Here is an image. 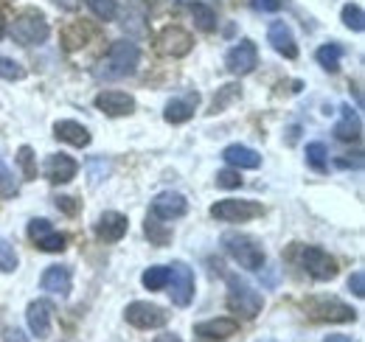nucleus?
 Wrapping results in <instances>:
<instances>
[{
	"instance_id": "nucleus-10",
	"label": "nucleus",
	"mask_w": 365,
	"mask_h": 342,
	"mask_svg": "<svg viewBox=\"0 0 365 342\" xmlns=\"http://www.w3.org/2000/svg\"><path fill=\"white\" fill-rule=\"evenodd\" d=\"M256 65H259V51H256L253 40H239L225 56V68L233 76H247Z\"/></svg>"
},
{
	"instance_id": "nucleus-25",
	"label": "nucleus",
	"mask_w": 365,
	"mask_h": 342,
	"mask_svg": "<svg viewBox=\"0 0 365 342\" xmlns=\"http://www.w3.org/2000/svg\"><path fill=\"white\" fill-rule=\"evenodd\" d=\"M143 233H146V239H149L155 247H166V244H172V227L163 224V222L155 219V216H146V222H143Z\"/></svg>"
},
{
	"instance_id": "nucleus-8",
	"label": "nucleus",
	"mask_w": 365,
	"mask_h": 342,
	"mask_svg": "<svg viewBox=\"0 0 365 342\" xmlns=\"http://www.w3.org/2000/svg\"><path fill=\"white\" fill-rule=\"evenodd\" d=\"M301 266L315 281H331V278H337V261L329 256L323 247H315V244H307L301 250Z\"/></svg>"
},
{
	"instance_id": "nucleus-32",
	"label": "nucleus",
	"mask_w": 365,
	"mask_h": 342,
	"mask_svg": "<svg viewBox=\"0 0 365 342\" xmlns=\"http://www.w3.org/2000/svg\"><path fill=\"white\" fill-rule=\"evenodd\" d=\"M17 163H20L26 180H37V157H34V149L31 146H20L17 149Z\"/></svg>"
},
{
	"instance_id": "nucleus-35",
	"label": "nucleus",
	"mask_w": 365,
	"mask_h": 342,
	"mask_svg": "<svg viewBox=\"0 0 365 342\" xmlns=\"http://www.w3.org/2000/svg\"><path fill=\"white\" fill-rule=\"evenodd\" d=\"M88 6H91V11L98 17V20H104V23H110L113 17H115V0H88Z\"/></svg>"
},
{
	"instance_id": "nucleus-11",
	"label": "nucleus",
	"mask_w": 365,
	"mask_h": 342,
	"mask_svg": "<svg viewBox=\"0 0 365 342\" xmlns=\"http://www.w3.org/2000/svg\"><path fill=\"white\" fill-rule=\"evenodd\" d=\"M96 110H101L110 118L133 115L135 113V98L130 93H121V90H104V93L96 95Z\"/></svg>"
},
{
	"instance_id": "nucleus-34",
	"label": "nucleus",
	"mask_w": 365,
	"mask_h": 342,
	"mask_svg": "<svg viewBox=\"0 0 365 342\" xmlns=\"http://www.w3.org/2000/svg\"><path fill=\"white\" fill-rule=\"evenodd\" d=\"M326 157H329V152H326V146L320 140L307 146V163L315 171H326Z\"/></svg>"
},
{
	"instance_id": "nucleus-40",
	"label": "nucleus",
	"mask_w": 365,
	"mask_h": 342,
	"mask_svg": "<svg viewBox=\"0 0 365 342\" xmlns=\"http://www.w3.org/2000/svg\"><path fill=\"white\" fill-rule=\"evenodd\" d=\"M53 202H56V208H59V211H62L65 216H76V214H79V202H76L73 197H56Z\"/></svg>"
},
{
	"instance_id": "nucleus-12",
	"label": "nucleus",
	"mask_w": 365,
	"mask_h": 342,
	"mask_svg": "<svg viewBox=\"0 0 365 342\" xmlns=\"http://www.w3.org/2000/svg\"><path fill=\"white\" fill-rule=\"evenodd\" d=\"M158 48L166 53V56H175V59H180L185 56L191 48H194V37L180 28V26H166L160 34H158Z\"/></svg>"
},
{
	"instance_id": "nucleus-19",
	"label": "nucleus",
	"mask_w": 365,
	"mask_h": 342,
	"mask_svg": "<svg viewBox=\"0 0 365 342\" xmlns=\"http://www.w3.org/2000/svg\"><path fill=\"white\" fill-rule=\"evenodd\" d=\"M239 331V323L233 317H217V320H205L194 326V334L211 342H225Z\"/></svg>"
},
{
	"instance_id": "nucleus-14",
	"label": "nucleus",
	"mask_w": 365,
	"mask_h": 342,
	"mask_svg": "<svg viewBox=\"0 0 365 342\" xmlns=\"http://www.w3.org/2000/svg\"><path fill=\"white\" fill-rule=\"evenodd\" d=\"M40 286H43L46 292H51V295L68 298V295H71V286H73V272H71V266H65V264L48 266L46 272H43V278H40Z\"/></svg>"
},
{
	"instance_id": "nucleus-38",
	"label": "nucleus",
	"mask_w": 365,
	"mask_h": 342,
	"mask_svg": "<svg viewBox=\"0 0 365 342\" xmlns=\"http://www.w3.org/2000/svg\"><path fill=\"white\" fill-rule=\"evenodd\" d=\"M217 185H220V188H239V185H242L239 169H222L217 174Z\"/></svg>"
},
{
	"instance_id": "nucleus-28",
	"label": "nucleus",
	"mask_w": 365,
	"mask_h": 342,
	"mask_svg": "<svg viewBox=\"0 0 365 342\" xmlns=\"http://www.w3.org/2000/svg\"><path fill=\"white\" fill-rule=\"evenodd\" d=\"M242 98V87L239 85H225L217 90V95H214V101H211V107H208V113L211 115H217V113H222L225 107H230L233 101H239Z\"/></svg>"
},
{
	"instance_id": "nucleus-16",
	"label": "nucleus",
	"mask_w": 365,
	"mask_h": 342,
	"mask_svg": "<svg viewBox=\"0 0 365 342\" xmlns=\"http://www.w3.org/2000/svg\"><path fill=\"white\" fill-rule=\"evenodd\" d=\"M127 227H130V222H127V216L118 214V211H104V214L98 216V222H96V236L101 239V242H121L124 236H127Z\"/></svg>"
},
{
	"instance_id": "nucleus-27",
	"label": "nucleus",
	"mask_w": 365,
	"mask_h": 342,
	"mask_svg": "<svg viewBox=\"0 0 365 342\" xmlns=\"http://www.w3.org/2000/svg\"><path fill=\"white\" fill-rule=\"evenodd\" d=\"M315 59L320 62V68H326L329 73H337L340 71V59H343V45L340 43H326L318 48Z\"/></svg>"
},
{
	"instance_id": "nucleus-46",
	"label": "nucleus",
	"mask_w": 365,
	"mask_h": 342,
	"mask_svg": "<svg viewBox=\"0 0 365 342\" xmlns=\"http://www.w3.org/2000/svg\"><path fill=\"white\" fill-rule=\"evenodd\" d=\"M51 3H53V6H59L62 11H76L82 0H51Z\"/></svg>"
},
{
	"instance_id": "nucleus-29",
	"label": "nucleus",
	"mask_w": 365,
	"mask_h": 342,
	"mask_svg": "<svg viewBox=\"0 0 365 342\" xmlns=\"http://www.w3.org/2000/svg\"><path fill=\"white\" fill-rule=\"evenodd\" d=\"M143 286L149 289V292H158V289H166L169 286V266H149L146 272H143Z\"/></svg>"
},
{
	"instance_id": "nucleus-41",
	"label": "nucleus",
	"mask_w": 365,
	"mask_h": 342,
	"mask_svg": "<svg viewBox=\"0 0 365 342\" xmlns=\"http://www.w3.org/2000/svg\"><path fill=\"white\" fill-rule=\"evenodd\" d=\"M349 289H351V295L365 298V272H363V269H357V272L349 278Z\"/></svg>"
},
{
	"instance_id": "nucleus-3",
	"label": "nucleus",
	"mask_w": 365,
	"mask_h": 342,
	"mask_svg": "<svg viewBox=\"0 0 365 342\" xmlns=\"http://www.w3.org/2000/svg\"><path fill=\"white\" fill-rule=\"evenodd\" d=\"M222 247H225V253H228L242 269H262L264 266V250H262V244L253 239V236H247V233H225L222 236Z\"/></svg>"
},
{
	"instance_id": "nucleus-48",
	"label": "nucleus",
	"mask_w": 365,
	"mask_h": 342,
	"mask_svg": "<svg viewBox=\"0 0 365 342\" xmlns=\"http://www.w3.org/2000/svg\"><path fill=\"white\" fill-rule=\"evenodd\" d=\"M155 342H182L178 334H160V337H155Z\"/></svg>"
},
{
	"instance_id": "nucleus-43",
	"label": "nucleus",
	"mask_w": 365,
	"mask_h": 342,
	"mask_svg": "<svg viewBox=\"0 0 365 342\" xmlns=\"http://www.w3.org/2000/svg\"><path fill=\"white\" fill-rule=\"evenodd\" d=\"M140 23H143V17H140L138 11H133V14H124V23H121V26H124L127 31H133V34H143V26H140Z\"/></svg>"
},
{
	"instance_id": "nucleus-30",
	"label": "nucleus",
	"mask_w": 365,
	"mask_h": 342,
	"mask_svg": "<svg viewBox=\"0 0 365 342\" xmlns=\"http://www.w3.org/2000/svg\"><path fill=\"white\" fill-rule=\"evenodd\" d=\"M340 20H343V26H346V28H351V31L363 34L365 14H363V9H360L357 3H346V6H343V11H340Z\"/></svg>"
},
{
	"instance_id": "nucleus-23",
	"label": "nucleus",
	"mask_w": 365,
	"mask_h": 342,
	"mask_svg": "<svg viewBox=\"0 0 365 342\" xmlns=\"http://www.w3.org/2000/svg\"><path fill=\"white\" fill-rule=\"evenodd\" d=\"M91 37H93L91 26H88L85 20H73V23H68V26L62 28V45H65V51H79V48H85Z\"/></svg>"
},
{
	"instance_id": "nucleus-24",
	"label": "nucleus",
	"mask_w": 365,
	"mask_h": 342,
	"mask_svg": "<svg viewBox=\"0 0 365 342\" xmlns=\"http://www.w3.org/2000/svg\"><path fill=\"white\" fill-rule=\"evenodd\" d=\"M334 135H337V140H360L363 121L351 107H343V121L334 127Z\"/></svg>"
},
{
	"instance_id": "nucleus-9",
	"label": "nucleus",
	"mask_w": 365,
	"mask_h": 342,
	"mask_svg": "<svg viewBox=\"0 0 365 342\" xmlns=\"http://www.w3.org/2000/svg\"><path fill=\"white\" fill-rule=\"evenodd\" d=\"M169 284H172V292H169L172 303L185 309L194 300V272H191V266L182 264V261H175L169 266Z\"/></svg>"
},
{
	"instance_id": "nucleus-20",
	"label": "nucleus",
	"mask_w": 365,
	"mask_h": 342,
	"mask_svg": "<svg viewBox=\"0 0 365 342\" xmlns=\"http://www.w3.org/2000/svg\"><path fill=\"white\" fill-rule=\"evenodd\" d=\"M197 104H200V95H197V93L172 98V101L166 104V110H163L166 124H185V121H191L194 113H197Z\"/></svg>"
},
{
	"instance_id": "nucleus-22",
	"label": "nucleus",
	"mask_w": 365,
	"mask_h": 342,
	"mask_svg": "<svg viewBox=\"0 0 365 342\" xmlns=\"http://www.w3.org/2000/svg\"><path fill=\"white\" fill-rule=\"evenodd\" d=\"M53 135H56L59 140L76 146V149L91 146V132L82 127V124H76V121H56V124H53Z\"/></svg>"
},
{
	"instance_id": "nucleus-44",
	"label": "nucleus",
	"mask_w": 365,
	"mask_h": 342,
	"mask_svg": "<svg viewBox=\"0 0 365 342\" xmlns=\"http://www.w3.org/2000/svg\"><path fill=\"white\" fill-rule=\"evenodd\" d=\"M250 6L256 11H278V9H284V0H250Z\"/></svg>"
},
{
	"instance_id": "nucleus-6",
	"label": "nucleus",
	"mask_w": 365,
	"mask_h": 342,
	"mask_svg": "<svg viewBox=\"0 0 365 342\" xmlns=\"http://www.w3.org/2000/svg\"><path fill=\"white\" fill-rule=\"evenodd\" d=\"M124 317H127L130 326L143 328V331H149V328H163V326L169 323L166 309H160L158 303H149V300H135V303H130V306L124 309Z\"/></svg>"
},
{
	"instance_id": "nucleus-49",
	"label": "nucleus",
	"mask_w": 365,
	"mask_h": 342,
	"mask_svg": "<svg viewBox=\"0 0 365 342\" xmlns=\"http://www.w3.org/2000/svg\"><path fill=\"white\" fill-rule=\"evenodd\" d=\"M295 140H298V127H292V129H289V146H292Z\"/></svg>"
},
{
	"instance_id": "nucleus-13",
	"label": "nucleus",
	"mask_w": 365,
	"mask_h": 342,
	"mask_svg": "<svg viewBox=\"0 0 365 342\" xmlns=\"http://www.w3.org/2000/svg\"><path fill=\"white\" fill-rule=\"evenodd\" d=\"M185 214H188V200L178 191H163L152 200V216L160 222H172V219H180Z\"/></svg>"
},
{
	"instance_id": "nucleus-1",
	"label": "nucleus",
	"mask_w": 365,
	"mask_h": 342,
	"mask_svg": "<svg viewBox=\"0 0 365 342\" xmlns=\"http://www.w3.org/2000/svg\"><path fill=\"white\" fill-rule=\"evenodd\" d=\"M138 62H140V48L130 40H115L110 45L107 56L98 59V65L93 68V76L98 82H118L135 73Z\"/></svg>"
},
{
	"instance_id": "nucleus-50",
	"label": "nucleus",
	"mask_w": 365,
	"mask_h": 342,
	"mask_svg": "<svg viewBox=\"0 0 365 342\" xmlns=\"http://www.w3.org/2000/svg\"><path fill=\"white\" fill-rule=\"evenodd\" d=\"M3 34H6V17H3V11H0V40H3Z\"/></svg>"
},
{
	"instance_id": "nucleus-36",
	"label": "nucleus",
	"mask_w": 365,
	"mask_h": 342,
	"mask_svg": "<svg viewBox=\"0 0 365 342\" xmlns=\"http://www.w3.org/2000/svg\"><path fill=\"white\" fill-rule=\"evenodd\" d=\"M107 174H110V163H107L104 157H91V160H88V177H91V185H98Z\"/></svg>"
},
{
	"instance_id": "nucleus-26",
	"label": "nucleus",
	"mask_w": 365,
	"mask_h": 342,
	"mask_svg": "<svg viewBox=\"0 0 365 342\" xmlns=\"http://www.w3.org/2000/svg\"><path fill=\"white\" fill-rule=\"evenodd\" d=\"M188 11H191L194 26H197L200 31H214V28H217V11H214L208 3L194 0V3H188Z\"/></svg>"
},
{
	"instance_id": "nucleus-18",
	"label": "nucleus",
	"mask_w": 365,
	"mask_h": 342,
	"mask_svg": "<svg viewBox=\"0 0 365 342\" xmlns=\"http://www.w3.org/2000/svg\"><path fill=\"white\" fill-rule=\"evenodd\" d=\"M46 180L48 182H53V185H62V182H71L73 177H76V171H79V163L71 157V155H48L46 160Z\"/></svg>"
},
{
	"instance_id": "nucleus-37",
	"label": "nucleus",
	"mask_w": 365,
	"mask_h": 342,
	"mask_svg": "<svg viewBox=\"0 0 365 342\" xmlns=\"http://www.w3.org/2000/svg\"><path fill=\"white\" fill-rule=\"evenodd\" d=\"M14 269H17V253L6 239H0V272H14Z\"/></svg>"
},
{
	"instance_id": "nucleus-51",
	"label": "nucleus",
	"mask_w": 365,
	"mask_h": 342,
	"mask_svg": "<svg viewBox=\"0 0 365 342\" xmlns=\"http://www.w3.org/2000/svg\"><path fill=\"white\" fill-rule=\"evenodd\" d=\"M0 166H3V163H0Z\"/></svg>"
},
{
	"instance_id": "nucleus-15",
	"label": "nucleus",
	"mask_w": 365,
	"mask_h": 342,
	"mask_svg": "<svg viewBox=\"0 0 365 342\" xmlns=\"http://www.w3.org/2000/svg\"><path fill=\"white\" fill-rule=\"evenodd\" d=\"M51 317H53V306L48 300H31L26 309V323L31 328V334L37 340H46L51 334Z\"/></svg>"
},
{
	"instance_id": "nucleus-7",
	"label": "nucleus",
	"mask_w": 365,
	"mask_h": 342,
	"mask_svg": "<svg viewBox=\"0 0 365 342\" xmlns=\"http://www.w3.org/2000/svg\"><path fill=\"white\" fill-rule=\"evenodd\" d=\"M262 214H264L262 202H253V200H222L211 205V216L220 222H250Z\"/></svg>"
},
{
	"instance_id": "nucleus-17",
	"label": "nucleus",
	"mask_w": 365,
	"mask_h": 342,
	"mask_svg": "<svg viewBox=\"0 0 365 342\" xmlns=\"http://www.w3.org/2000/svg\"><path fill=\"white\" fill-rule=\"evenodd\" d=\"M267 40H270L275 53H281L284 59H298V43H295V37H292V28H289L284 20L270 23Z\"/></svg>"
},
{
	"instance_id": "nucleus-42",
	"label": "nucleus",
	"mask_w": 365,
	"mask_h": 342,
	"mask_svg": "<svg viewBox=\"0 0 365 342\" xmlns=\"http://www.w3.org/2000/svg\"><path fill=\"white\" fill-rule=\"evenodd\" d=\"M337 166H340V169H363V155H360V152L343 155V157H337Z\"/></svg>"
},
{
	"instance_id": "nucleus-33",
	"label": "nucleus",
	"mask_w": 365,
	"mask_h": 342,
	"mask_svg": "<svg viewBox=\"0 0 365 342\" xmlns=\"http://www.w3.org/2000/svg\"><path fill=\"white\" fill-rule=\"evenodd\" d=\"M0 79L6 82H23L26 79V68L9 56H0Z\"/></svg>"
},
{
	"instance_id": "nucleus-5",
	"label": "nucleus",
	"mask_w": 365,
	"mask_h": 342,
	"mask_svg": "<svg viewBox=\"0 0 365 342\" xmlns=\"http://www.w3.org/2000/svg\"><path fill=\"white\" fill-rule=\"evenodd\" d=\"M304 311H307V317H312L315 323H354V320H357V311L337 298L304 300Z\"/></svg>"
},
{
	"instance_id": "nucleus-21",
	"label": "nucleus",
	"mask_w": 365,
	"mask_h": 342,
	"mask_svg": "<svg viewBox=\"0 0 365 342\" xmlns=\"http://www.w3.org/2000/svg\"><path fill=\"white\" fill-rule=\"evenodd\" d=\"M222 160L228 163L230 169H259L262 166V155L250 146H242V143H233L222 152Z\"/></svg>"
},
{
	"instance_id": "nucleus-39",
	"label": "nucleus",
	"mask_w": 365,
	"mask_h": 342,
	"mask_svg": "<svg viewBox=\"0 0 365 342\" xmlns=\"http://www.w3.org/2000/svg\"><path fill=\"white\" fill-rule=\"evenodd\" d=\"M0 194L3 197H14L17 194V182H14L11 171L6 169V166H0Z\"/></svg>"
},
{
	"instance_id": "nucleus-4",
	"label": "nucleus",
	"mask_w": 365,
	"mask_h": 342,
	"mask_svg": "<svg viewBox=\"0 0 365 342\" xmlns=\"http://www.w3.org/2000/svg\"><path fill=\"white\" fill-rule=\"evenodd\" d=\"M48 34L51 28L40 9H23L11 23V40L17 45H40L48 40Z\"/></svg>"
},
{
	"instance_id": "nucleus-31",
	"label": "nucleus",
	"mask_w": 365,
	"mask_h": 342,
	"mask_svg": "<svg viewBox=\"0 0 365 342\" xmlns=\"http://www.w3.org/2000/svg\"><path fill=\"white\" fill-rule=\"evenodd\" d=\"M34 244H37L43 253H62V250L68 247V236H65V233H56V230H48L46 236H40Z\"/></svg>"
},
{
	"instance_id": "nucleus-47",
	"label": "nucleus",
	"mask_w": 365,
	"mask_h": 342,
	"mask_svg": "<svg viewBox=\"0 0 365 342\" xmlns=\"http://www.w3.org/2000/svg\"><path fill=\"white\" fill-rule=\"evenodd\" d=\"M323 342H354L351 337H346V334H329Z\"/></svg>"
},
{
	"instance_id": "nucleus-45",
	"label": "nucleus",
	"mask_w": 365,
	"mask_h": 342,
	"mask_svg": "<svg viewBox=\"0 0 365 342\" xmlns=\"http://www.w3.org/2000/svg\"><path fill=\"white\" fill-rule=\"evenodd\" d=\"M3 342H31L20 328H6L3 331Z\"/></svg>"
},
{
	"instance_id": "nucleus-2",
	"label": "nucleus",
	"mask_w": 365,
	"mask_h": 342,
	"mask_svg": "<svg viewBox=\"0 0 365 342\" xmlns=\"http://www.w3.org/2000/svg\"><path fill=\"white\" fill-rule=\"evenodd\" d=\"M228 309L233 314L245 317V320H253V317L262 314L264 298H262V292H256L245 278L228 275Z\"/></svg>"
}]
</instances>
